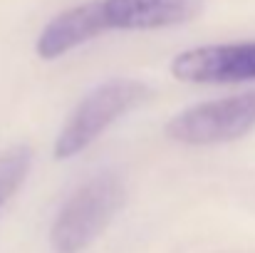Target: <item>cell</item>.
<instances>
[{
  "mask_svg": "<svg viewBox=\"0 0 255 253\" xmlns=\"http://www.w3.org/2000/svg\"><path fill=\"white\" fill-rule=\"evenodd\" d=\"M149 97V87L131 77H112L97 84L77 102L55 137V159H72L89 149L117 119L129 114Z\"/></svg>",
  "mask_w": 255,
  "mask_h": 253,
  "instance_id": "cell-3",
  "label": "cell"
},
{
  "mask_svg": "<svg viewBox=\"0 0 255 253\" xmlns=\"http://www.w3.org/2000/svg\"><path fill=\"white\" fill-rule=\"evenodd\" d=\"M124 206V184L117 174L104 171L77 186L57 211L50 226L55 253H82L114 221Z\"/></svg>",
  "mask_w": 255,
  "mask_h": 253,
  "instance_id": "cell-2",
  "label": "cell"
},
{
  "mask_svg": "<svg viewBox=\"0 0 255 253\" xmlns=\"http://www.w3.org/2000/svg\"><path fill=\"white\" fill-rule=\"evenodd\" d=\"M32 169V149L27 144H15L0 152V209L15 196Z\"/></svg>",
  "mask_w": 255,
  "mask_h": 253,
  "instance_id": "cell-6",
  "label": "cell"
},
{
  "mask_svg": "<svg viewBox=\"0 0 255 253\" xmlns=\"http://www.w3.org/2000/svg\"><path fill=\"white\" fill-rule=\"evenodd\" d=\"M169 70L178 82L191 84L255 82V40L183 50L171 60Z\"/></svg>",
  "mask_w": 255,
  "mask_h": 253,
  "instance_id": "cell-5",
  "label": "cell"
},
{
  "mask_svg": "<svg viewBox=\"0 0 255 253\" xmlns=\"http://www.w3.org/2000/svg\"><path fill=\"white\" fill-rule=\"evenodd\" d=\"M255 129V89L221 99L198 102L166 124V137L186 147H213L236 142Z\"/></svg>",
  "mask_w": 255,
  "mask_h": 253,
  "instance_id": "cell-4",
  "label": "cell"
},
{
  "mask_svg": "<svg viewBox=\"0 0 255 253\" xmlns=\"http://www.w3.org/2000/svg\"><path fill=\"white\" fill-rule=\"evenodd\" d=\"M203 0H87L57 12L37 35L40 60H60L107 32L166 30L191 22Z\"/></svg>",
  "mask_w": 255,
  "mask_h": 253,
  "instance_id": "cell-1",
  "label": "cell"
}]
</instances>
